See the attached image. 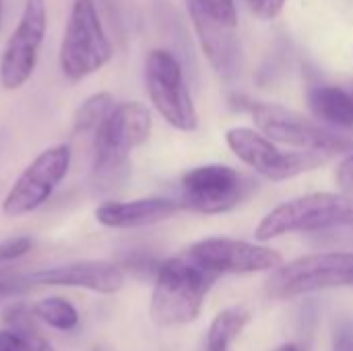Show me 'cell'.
Masks as SVG:
<instances>
[{
  "instance_id": "obj_1",
  "label": "cell",
  "mask_w": 353,
  "mask_h": 351,
  "mask_svg": "<svg viewBox=\"0 0 353 351\" xmlns=\"http://www.w3.org/2000/svg\"><path fill=\"white\" fill-rule=\"evenodd\" d=\"M151 124V112L145 103H116L114 112L93 139L89 184L95 192H110L128 178L130 151L149 139Z\"/></svg>"
},
{
  "instance_id": "obj_2",
  "label": "cell",
  "mask_w": 353,
  "mask_h": 351,
  "mask_svg": "<svg viewBox=\"0 0 353 351\" xmlns=\"http://www.w3.org/2000/svg\"><path fill=\"white\" fill-rule=\"evenodd\" d=\"M215 279V273L203 269L186 254L161 261L149 308L153 323L159 327L192 323L201 314Z\"/></svg>"
},
{
  "instance_id": "obj_3",
  "label": "cell",
  "mask_w": 353,
  "mask_h": 351,
  "mask_svg": "<svg viewBox=\"0 0 353 351\" xmlns=\"http://www.w3.org/2000/svg\"><path fill=\"white\" fill-rule=\"evenodd\" d=\"M353 225V197L314 192L275 207L256 228V240L267 242L296 232H321Z\"/></svg>"
},
{
  "instance_id": "obj_4",
  "label": "cell",
  "mask_w": 353,
  "mask_h": 351,
  "mask_svg": "<svg viewBox=\"0 0 353 351\" xmlns=\"http://www.w3.org/2000/svg\"><path fill=\"white\" fill-rule=\"evenodd\" d=\"M112 58V43L101 25L93 0H74L60 43V70L70 81H81Z\"/></svg>"
},
{
  "instance_id": "obj_5",
  "label": "cell",
  "mask_w": 353,
  "mask_h": 351,
  "mask_svg": "<svg viewBox=\"0 0 353 351\" xmlns=\"http://www.w3.org/2000/svg\"><path fill=\"white\" fill-rule=\"evenodd\" d=\"M335 288H353V252H325L296 259L275 269L267 281V294L273 300H292Z\"/></svg>"
},
{
  "instance_id": "obj_6",
  "label": "cell",
  "mask_w": 353,
  "mask_h": 351,
  "mask_svg": "<svg viewBox=\"0 0 353 351\" xmlns=\"http://www.w3.org/2000/svg\"><path fill=\"white\" fill-rule=\"evenodd\" d=\"M147 93L159 116L182 132L199 128V114L190 97L178 58L168 50H151L145 64Z\"/></svg>"
},
{
  "instance_id": "obj_7",
  "label": "cell",
  "mask_w": 353,
  "mask_h": 351,
  "mask_svg": "<svg viewBox=\"0 0 353 351\" xmlns=\"http://www.w3.org/2000/svg\"><path fill=\"white\" fill-rule=\"evenodd\" d=\"M225 141L244 163L275 182L310 172L327 163L331 157L321 151H281L265 134L246 126L230 128Z\"/></svg>"
},
{
  "instance_id": "obj_8",
  "label": "cell",
  "mask_w": 353,
  "mask_h": 351,
  "mask_svg": "<svg viewBox=\"0 0 353 351\" xmlns=\"http://www.w3.org/2000/svg\"><path fill=\"white\" fill-rule=\"evenodd\" d=\"M250 112H252L256 126L269 141L300 147L306 151H321L327 155H335V153L353 149L352 139L337 134L325 126H319L283 106L250 103Z\"/></svg>"
},
{
  "instance_id": "obj_9",
  "label": "cell",
  "mask_w": 353,
  "mask_h": 351,
  "mask_svg": "<svg viewBox=\"0 0 353 351\" xmlns=\"http://www.w3.org/2000/svg\"><path fill=\"white\" fill-rule=\"evenodd\" d=\"M252 182L238 170L221 163L199 166L182 176V209L217 215L238 207L250 192Z\"/></svg>"
},
{
  "instance_id": "obj_10",
  "label": "cell",
  "mask_w": 353,
  "mask_h": 351,
  "mask_svg": "<svg viewBox=\"0 0 353 351\" xmlns=\"http://www.w3.org/2000/svg\"><path fill=\"white\" fill-rule=\"evenodd\" d=\"M70 159V147L64 143L43 149L6 192L2 201V213L6 217H23L37 211L66 178Z\"/></svg>"
},
{
  "instance_id": "obj_11",
  "label": "cell",
  "mask_w": 353,
  "mask_h": 351,
  "mask_svg": "<svg viewBox=\"0 0 353 351\" xmlns=\"http://www.w3.org/2000/svg\"><path fill=\"white\" fill-rule=\"evenodd\" d=\"M46 27V0H25L19 25L10 33L0 56V85L6 91H17L31 79L37 66Z\"/></svg>"
},
{
  "instance_id": "obj_12",
  "label": "cell",
  "mask_w": 353,
  "mask_h": 351,
  "mask_svg": "<svg viewBox=\"0 0 353 351\" xmlns=\"http://www.w3.org/2000/svg\"><path fill=\"white\" fill-rule=\"evenodd\" d=\"M190 261L203 269L215 273H261L275 271L281 267L283 259L277 250L269 246H256L234 238H205L192 244L184 252Z\"/></svg>"
},
{
  "instance_id": "obj_13",
  "label": "cell",
  "mask_w": 353,
  "mask_h": 351,
  "mask_svg": "<svg viewBox=\"0 0 353 351\" xmlns=\"http://www.w3.org/2000/svg\"><path fill=\"white\" fill-rule=\"evenodd\" d=\"M31 285L81 288L101 296H114L124 288L126 273L110 261H77L52 269L35 271L27 277Z\"/></svg>"
},
{
  "instance_id": "obj_14",
  "label": "cell",
  "mask_w": 353,
  "mask_h": 351,
  "mask_svg": "<svg viewBox=\"0 0 353 351\" xmlns=\"http://www.w3.org/2000/svg\"><path fill=\"white\" fill-rule=\"evenodd\" d=\"M186 6L207 60L217 70V74L223 79H234L240 70V43L236 27L225 25L190 0H186Z\"/></svg>"
},
{
  "instance_id": "obj_15",
  "label": "cell",
  "mask_w": 353,
  "mask_h": 351,
  "mask_svg": "<svg viewBox=\"0 0 353 351\" xmlns=\"http://www.w3.org/2000/svg\"><path fill=\"white\" fill-rule=\"evenodd\" d=\"M182 211V203L165 197L137 201H108L95 209V219L110 230H132L161 223Z\"/></svg>"
},
{
  "instance_id": "obj_16",
  "label": "cell",
  "mask_w": 353,
  "mask_h": 351,
  "mask_svg": "<svg viewBox=\"0 0 353 351\" xmlns=\"http://www.w3.org/2000/svg\"><path fill=\"white\" fill-rule=\"evenodd\" d=\"M308 106L319 120L339 128H353V97L345 89L333 85L314 87L308 93Z\"/></svg>"
},
{
  "instance_id": "obj_17",
  "label": "cell",
  "mask_w": 353,
  "mask_h": 351,
  "mask_svg": "<svg viewBox=\"0 0 353 351\" xmlns=\"http://www.w3.org/2000/svg\"><path fill=\"white\" fill-rule=\"evenodd\" d=\"M250 321V312L244 306H232L221 310L205 337V350L203 351H230L234 341L240 337L244 327Z\"/></svg>"
},
{
  "instance_id": "obj_18",
  "label": "cell",
  "mask_w": 353,
  "mask_h": 351,
  "mask_svg": "<svg viewBox=\"0 0 353 351\" xmlns=\"http://www.w3.org/2000/svg\"><path fill=\"white\" fill-rule=\"evenodd\" d=\"M114 108H116V101L105 91L87 97L74 112L72 132L74 134H89L91 139H95V134L101 130V126L105 124V120L110 118Z\"/></svg>"
},
{
  "instance_id": "obj_19",
  "label": "cell",
  "mask_w": 353,
  "mask_h": 351,
  "mask_svg": "<svg viewBox=\"0 0 353 351\" xmlns=\"http://www.w3.org/2000/svg\"><path fill=\"white\" fill-rule=\"evenodd\" d=\"M2 321L8 325L10 331H14L29 351H56L52 348V343L39 333L37 325H35V317L33 310H27L25 304H12L4 310Z\"/></svg>"
},
{
  "instance_id": "obj_20",
  "label": "cell",
  "mask_w": 353,
  "mask_h": 351,
  "mask_svg": "<svg viewBox=\"0 0 353 351\" xmlns=\"http://www.w3.org/2000/svg\"><path fill=\"white\" fill-rule=\"evenodd\" d=\"M33 317L37 321H41L43 325H48L56 331H64V333L74 331L81 323L77 308L60 296H52V298H43V300L35 302Z\"/></svg>"
},
{
  "instance_id": "obj_21",
  "label": "cell",
  "mask_w": 353,
  "mask_h": 351,
  "mask_svg": "<svg viewBox=\"0 0 353 351\" xmlns=\"http://www.w3.org/2000/svg\"><path fill=\"white\" fill-rule=\"evenodd\" d=\"M199 6H203L209 14L223 21L230 27H238V10L234 0H190Z\"/></svg>"
},
{
  "instance_id": "obj_22",
  "label": "cell",
  "mask_w": 353,
  "mask_h": 351,
  "mask_svg": "<svg viewBox=\"0 0 353 351\" xmlns=\"http://www.w3.org/2000/svg\"><path fill=\"white\" fill-rule=\"evenodd\" d=\"M33 248L31 236H17L0 242V263H12L21 257H25Z\"/></svg>"
},
{
  "instance_id": "obj_23",
  "label": "cell",
  "mask_w": 353,
  "mask_h": 351,
  "mask_svg": "<svg viewBox=\"0 0 353 351\" xmlns=\"http://www.w3.org/2000/svg\"><path fill=\"white\" fill-rule=\"evenodd\" d=\"M31 288V283L27 281V277H19V275H10L0 271V302L4 298L10 296H21Z\"/></svg>"
},
{
  "instance_id": "obj_24",
  "label": "cell",
  "mask_w": 353,
  "mask_h": 351,
  "mask_svg": "<svg viewBox=\"0 0 353 351\" xmlns=\"http://www.w3.org/2000/svg\"><path fill=\"white\" fill-rule=\"evenodd\" d=\"M288 0H246L250 12L256 17V19H263V21H271L275 19L283 6H285Z\"/></svg>"
},
{
  "instance_id": "obj_25",
  "label": "cell",
  "mask_w": 353,
  "mask_h": 351,
  "mask_svg": "<svg viewBox=\"0 0 353 351\" xmlns=\"http://www.w3.org/2000/svg\"><path fill=\"white\" fill-rule=\"evenodd\" d=\"M337 184L347 197H353V153L347 155L339 163V168H337Z\"/></svg>"
},
{
  "instance_id": "obj_26",
  "label": "cell",
  "mask_w": 353,
  "mask_h": 351,
  "mask_svg": "<svg viewBox=\"0 0 353 351\" xmlns=\"http://www.w3.org/2000/svg\"><path fill=\"white\" fill-rule=\"evenodd\" d=\"M0 351H29L25 341L10 329L0 331Z\"/></svg>"
},
{
  "instance_id": "obj_27",
  "label": "cell",
  "mask_w": 353,
  "mask_h": 351,
  "mask_svg": "<svg viewBox=\"0 0 353 351\" xmlns=\"http://www.w3.org/2000/svg\"><path fill=\"white\" fill-rule=\"evenodd\" d=\"M277 351H298V348L290 343V345H281V348H279V350H277Z\"/></svg>"
},
{
  "instance_id": "obj_28",
  "label": "cell",
  "mask_w": 353,
  "mask_h": 351,
  "mask_svg": "<svg viewBox=\"0 0 353 351\" xmlns=\"http://www.w3.org/2000/svg\"><path fill=\"white\" fill-rule=\"evenodd\" d=\"M2 8H4V0H0V21H2Z\"/></svg>"
},
{
  "instance_id": "obj_29",
  "label": "cell",
  "mask_w": 353,
  "mask_h": 351,
  "mask_svg": "<svg viewBox=\"0 0 353 351\" xmlns=\"http://www.w3.org/2000/svg\"><path fill=\"white\" fill-rule=\"evenodd\" d=\"M352 97H353V91H352Z\"/></svg>"
}]
</instances>
